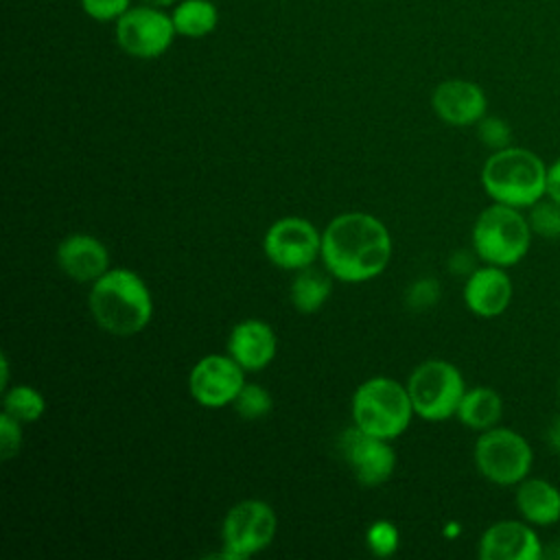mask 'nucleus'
I'll return each instance as SVG.
<instances>
[{
    "instance_id": "8",
    "label": "nucleus",
    "mask_w": 560,
    "mask_h": 560,
    "mask_svg": "<svg viewBox=\"0 0 560 560\" xmlns=\"http://www.w3.org/2000/svg\"><path fill=\"white\" fill-rule=\"evenodd\" d=\"M278 521L269 503L260 499H245L230 508L223 518L221 540L223 558L241 560L267 549L276 536Z\"/></svg>"
},
{
    "instance_id": "19",
    "label": "nucleus",
    "mask_w": 560,
    "mask_h": 560,
    "mask_svg": "<svg viewBox=\"0 0 560 560\" xmlns=\"http://www.w3.org/2000/svg\"><path fill=\"white\" fill-rule=\"evenodd\" d=\"M455 416L468 429L488 431L499 424V420L503 416V400L497 389L477 385V387H470L464 392Z\"/></svg>"
},
{
    "instance_id": "25",
    "label": "nucleus",
    "mask_w": 560,
    "mask_h": 560,
    "mask_svg": "<svg viewBox=\"0 0 560 560\" xmlns=\"http://www.w3.org/2000/svg\"><path fill=\"white\" fill-rule=\"evenodd\" d=\"M398 540H400V534H398L396 525L389 521H374L365 532V542H368L370 551L378 558H387V556L396 553Z\"/></svg>"
},
{
    "instance_id": "20",
    "label": "nucleus",
    "mask_w": 560,
    "mask_h": 560,
    "mask_svg": "<svg viewBox=\"0 0 560 560\" xmlns=\"http://www.w3.org/2000/svg\"><path fill=\"white\" fill-rule=\"evenodd\" d=\"M330 291H332V276L330 273H324V271L313 269V267H304V269H300V273L291 282L289 298H291V304L300 313H315L317 308L324 306Z\"/></svg>"
},
{
    "instance_id": "21",
    "label": "nucleus",
    "mask_w": 560,
    "mask_h": 560,
    "mask_svg": "<svg viewBox=\"0 0 560 560\" xmlns=\"http://www.w3.org/2000/svg\"><path fill=\"white\" fill-rule=\"evenodd\" d=\"M177 35L206 37L219 24V11L210 0H182L171 11Z\"/></svg>"
},
{
    "instance_id": "12",
    "label": "nucleus",
    "mask_w": 560,
    "mask_h": 560,
    "mask_svg": "<svg viewBox=\"0 0 560 560\" xmlns=\"http://www.w3.org/2000/svg\"><path fill=\"white\" fill-rule=\"evenodd\" d=\"M339 453L361 486H381L396 466L389 440L370 435L359 427H350L339 435Z\"/></svg>"
},
{
    "instance_id": "23",
    "label": "nucleus",
    "mask_w": 560,
    "mask_h": 560,
    "mask_svg": "<svg viewBox=\"0 0 560 560\" xmlns=\"http://www.w3.org/2000/svg\"><path fill=\"white\" fill-rule=\"evenodd\" d=\"M527 223L532 228V234L547 238V241H558L560 238V203L553 201L551 197H542L536 203L527 208Z\"/></svg>"
},
{
    "instance_id": "34",
    "label": "nucleus",
    "mask_w": 560,
    "mask_h": 560,
    "mask_svg": "<svg viewBox=\"0 0 560 560\" xmlns=\"http://www.w3.org/2000/svg\"><path fill=\"white\" fill-rule=\"evenodd\" d=\"M551 558H558V560H560V542L551 549Z\"/></svg>"
},
{
    "instance_id": "9",
    "label": "nucleus",
    "mask_w": 560,
    "mask_h": 560,
    "mask_svg": "<svg viewBox=\"0 0 560 560\" xmlns=\"http://www.w3.org/2000/svg\"><path fill=\"white\" fill-rule=\"evenodd\" d=\"M114 33L118 46L138 59H155L164 55L177 35L171 13L151 4L129 7L116 20Z\"/></svg>"
},
{
    "instance_id": "26",
    "label": "nucleus",
    "mask_w": 560,
    "mask_h": 560,
    "mask_svg": "<svg viewBox=\"0 0 560 560\" xmlns=\"http://www.w3.org/2000/svg\"><path fill=\"white\" fill-rule=\"evenodd\" d=\"M477 133H479V140L486 147H490L492 151L510 147V140H512L510 125L503 118H499V116H483L477 122Z\"/></svg>"
},
{
    "instance_id": "28",
    "label": "nucleus",
    "mask_w": 560,
    "mask_h": 560,
    "mask_svg": "<svg viewBox=\"0 0 560 560\" xmlns=\"http://www.w3.org/2000/svg\"><path fill=\"white\" fill-rule=\"evenodd\" d=\"M129 2L131 0H81V9L98 22H112L129 9Z\"/></svg>"
},
{
    "instance_id": "17",
    "label": "nucleus",
    "mask_w": 560,
    "mask_h": 560,
    "mask_svg": "<svg viewBox=\"0 0 560 560\" xmlns=\"http://www.w3.org/2000/svg\"><path fill=\"white\" fill-rule=\"evenodd\" d=\"M57 262L68 278L94 282L109 269V252L92 234H70L57 247Z\"/></svg>"
},
{
    "instance_id": "24",
    "label": "nucleus",
    "mask_w": 560,
    "mask_h": 560,
    "mask_svg": "<svg viewBox=\"0 0 560 560\" xmlns=\"http://www.w3.org/2000/svg\"><path fill=\"white\" fill-rule=\"evenodd\" d=\"M232 405L243 420H258L271 411L273 400L265 387L256 383H245Z\"/></svg>"
},
{
    "instance_id": "13",
    "label": "nucleus",
    "mask_w": 560,
    "mask_h": 560,
    "mask_svg": "<svg viewBox=\"0 0 560 560\" xmlns=\"http://www.w3.org/2000/svg\"><path fill=\"white\" fill-rule=\"evenodd\" d=\"M542 542L527 521H497L479 538L481 560H540Z\"/></svg>"
},
{
    "instance_id": "16",
    "label": "nucleus",
    "mask_w": 560,
    "mask_h": 560,
    "mask_svg": "<svg viewBox=\"0 0 560 560\" xmlns=\"http://www.w3.org/2000/svg\"><path fill=\"white\" fill-rule=\"evenodd\" d=\"M276 332L262 319H243L228 335V354L245 372H258L267 368L276 357Z\"/></svg>"
},
{
    "instance_id": "29",
    "label": "nucleus",
    "mask_w": 560,
    "mask_h": 560,
    "mask_svg": "<svg viewBox=\"0 0 560 560\" xmlns=\"http://www.w3.org/2000/svg\"><path fill=\"white\" fill-rule=\"evenodd\" d=\"M438 295H440V287H438L433 280H429V278L416 282V284L411 287V293H409L411 304H413L416 308H422V306L433 304Z\"/></svg>"
},
{
    "instance_id": "18",
    "label": "nucleus",
    "mask_w": 560,
    "mask_h": 560,
    "mask_svg": "<svg viewBox=\"0 0 560 560\" xmlns=\"http://www.w3.org/2000/svg\"><path fill=\"white\" fill-rule=\"evenodd\" d=\"M514 503L523 521L547 527L560 521V490L542 477H525L516 483Z\"/></svg>"
},
{
    "instance_id": "1",
    "label": "nucleus",
    "mask_w": 560,
    "mask_h": 560,
    "mask_svg": "<svg viewBox=\"0 0 560 560\" xmlns=\"http://www.w3.org/2000/svg\"><path fill=\"white\" fill-rule=\"evenodd\" d=\"M319 256L335 280L365 282L385 271L392 258V236L376 217L343 212L324 228Z\"/></svg>"
},
{
    "instance_id": "35",
    "label": "nucleus",
    "mask_w": 560,
    "mask_h": 560,
    "mask_svg": "<svg viewBox=\"0 0 560 560\" xmlns=\"http://www.w3.org/2000/svg\"><path fill=\"white\" fill-rule=\"evenodd\" d=\"M558 396H560V381H558Z\"/></svg>"
},
{
    "instance_id": "32",
    "label": "nucleus",
    "mask_w": 560,
    "mask_h": 560,
    "mask_svg": "<svg viewBox=\"0 0 560 560\" xmlns=\"http://www.w3.org/2000/svg\"><path fill=\"white\" fill-rule=\"evenodd\" d=\"M9 383V361H7V354H2V387H7Z\"/></svg>"
},
{
    "instance_id": "5",
    "label": "nucleus",
    "mask_w": 560,
    "mask_h": 560,
    "mask_svg": "<svg viewBox=\"0 0 560 560\" xmlns=\"http://www.w3.org/2000/svg\"><path fill=\"white\" fill-rule=\"evenodd\" d=\"M413 405L407 385H400L387 376H374L363 381L352 396V420L361 431L394 440L411 422Z\"/></svg>"
},
{
    "instance_id": "33",
    "label": "nucleus",
    "mask_w": 560,
    "mask_h": 560,
    "mask_svg": "<svg viewBox=\"0 0 560 560\" xmlns=\"http://www.w3.org/2000/svg\"><path fill=\"white\" fill-rule=\"evenodd\" d=\"M144 4H151V7H171V4H175V0H144Z\"/></svg>"
},
{
    "instance_id": "10",
    "label": "nucleus",
    "mask_w": 560,
    "mask_h": 560,
    "mask_svg": "<svg viewBox=\"0 0 560 560\" xmlns=\"http://www.w3.org/2000/svg\"><path fill=\"white\" fill-rule=\"evenodd\" d=\"M265 256L280 269L300 271L311 267L322 252V234L308 219L284 217L273 221L262 236Z\"/></svg>"
},
{
    "instance_id": "7",
    "label": "nucleus",
    "mask_w": 560,
    "mask_h": 560,
    "mask_svg": "<svg viewBox=\"0 0 560 560\" xmlns=\"http://www.w3.org/2000/svg\"><path fill=\"white\" fill-rule=\"evenodd\" d=\"M472 459L483 479L497 486H516L529 475L534 453L518 431L497 424L481 431L472 448Z\"/></svg>"
},
{
    "instance_id": "22",
    "label": "nucleus",
    "mask_w": 560,
    "mask_h": 560,
    "mask_svg": "<svg viewBox=\"0 0 560 560\" xmlns=\"http://www.w3.org/2000/svg\"><path fill=\"white\" fill-rule=\"evenodd\" d=\"M2 411L15 418L18 422H35L44 416L46 411V400L44 396L31 387V385H13L11 389L4 392L2 398Z\"/></svg>"
},
{
    "instance_id": "30",
    "label": "nucleus",
    "mask_w": 560,
    "mask_h": 560,
    "mask_svg": "<svg viewBox=\"0 0 560 560\" xmlns=\"http://www.w3.org/2000/svg\"><path fill=\"white\" fill-rule=\"evenodd\" d=\"M547 197L560 203V158L547 166Z\"/></svg>"
},
{
    "instance_id": "4",
    "label": "nucleus",
    "mask_w": 560,
    "mask_h": 560,
    "mask_svg": "<svg viewBox=\"0 0 560 560\" xmlns=\"http://www.w3.org/2000/svg\"><path fill=\"white\" fill-rule=\"evenodd\" d=\"M470 236L477 258L505 269L521 262L532 245V228L521 208L497 201L477 214Z\"/></svg>"
},
{
    "instance_id": "3",
    "label": "nucleus",
    "mask_w": 560,
    "mask_h": 560,
    "mask_svg": "<svg viewBox=\"0 0 560 560\" xmlns=\"http://www.w3.org/2000/svg\"><path fill=\"white\" fill-rule=\"evenodd\" d=\"M481 186L497 203L529 208L547 195V166L534 151L510 144L483 162Z\"/></svg>"
},
{
    "instance_id": "31",
    "label": "nucleus",
    "mask_w": 560,
    "mask_h": 560,
    "mask_svg": "<svg viewBox=\"0 0 560 560\" xmlns=\"http://www.w3.org/2000/svg\"><path fill=\"white\" fill-rule=\"evenodd\" d=\"M542 438H545L547 448L560 455V413H558V416H553V418L547 422Z\"/></svg>"
},
{
    "instance_id": "6",
    "label": "nucleus",
    "mask_w": 560,
    "mask_h": 560,
    "mask_svg": "<svg viewBox=\"0 0 560 560\" xmlns=\"http://www.w3.org/2000/svg\"><path fill=\"white\" fill-rule=\"evenodd\" d=\"M407 392L416 416L442 422L457 413L466 385L462 372L451 361L429 359L409 374Z\"/></svg>"
},
{
    "instance_id": "27",
    "label": "nucleus",
    "mask_w": 560,
    "mask_h": 560,
    "mask_svg": "<svg viewBox=\"0 0 560 560\" xmlns=\"http://www.w3.org/2000/svg\"><path fill=\"white\" fill-rule=\"evenodd\" d=\"M22 446V422L9 413H0V457L2 462L13 459Z\"/></svg>"
},
{
    "instance_id": "2",
    "label": "nucleus",
    "mask_w": 560,
    "mask_h": 560,
    "mask_svg": "<svg viewBox=\"0 0 560 560\" xmlns=\"http://www.w3.org/2000/svg\"><path fill=\"white\" fill-rule=\"evenodd\" d=\"M88 306L94 322L116 337L140 332L153 315V300L144 280L120 267L107 269L92 282Z\"/></svg>"
},
{
    "instance_id": "14",
    "label": "nucleus",
    "mask_w": 560,
    "mask_h": 560,
    "mask_svg": "<svg viewBox=\"0 0 560 560\" xmlns=\"http://www.w3.org/2000/svg\"><path fill=\"white\" fill-rule=\"evenodd\" d=\"M431 107L440 120L453 127L477 125L488 109L481 85L466 79H446L431 94Z\"/></svg>"
},
{
    "instance_id": "11",
    "label": "nucleus",
    "mask_w": 560,
    "mask_h": 560,
    "mask_svg": "<svg viewBox=\"0 0 560 560\" xmlns=\"http://www.w3.org/2000/svg\"><path fill=\"white\" fill-rule=\"evenodd\" d=\"M245 370L230 354H208L195 363L188 376L190 396L206 409H221L238 396Z\"/></svg>"
},
{
    "instance_id": "15",
    "label": "nucleus",
    "mask_w": 560,
    "mask_h": 560,
    "mask_svg": "<svg viewBox=\"0 0 560 560\" xmlns=\"http://www.w3.org/2000/svg\"><path fill=\"white\" fill-rule=\"evenodd\" d=\"M512 280L505 267L483 265L468 273L464 282V304L477 317H499L512 302Z\"/></svg>"
}]
</instances>
